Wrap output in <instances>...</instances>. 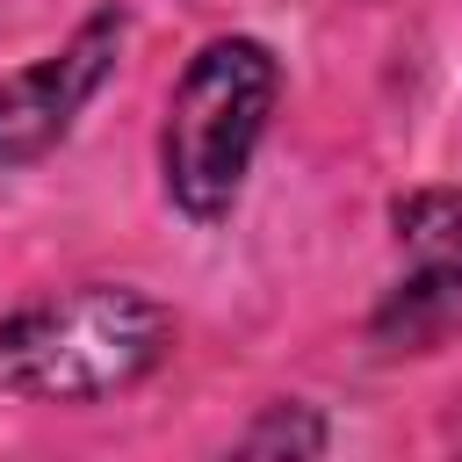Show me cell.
<instances>
[{
    "mask_svg": "<svg viewBox=\"0 0 462 462\" xmlns=\"http://www.w3.org/2000/svg\"><path fill=\"white\" fill-rule=\"evenodd\" d=\"M180 346V318L123 274L58 282L0 310V397L108 404L152 383Z\"/></svg>",
    "mask_w": 462,
    "mask_h": 462,
    "instance_id": "1",
    "label": "cell"
},
{
    "mask_svg": "<svg viewBox=\"0 0 462 462\" xmlns=\"http://www.w3.org/2000/svg\"><path fill=\"white\" fill-rule=\"evenodd\" d=\"M274 108H282L274 43H260L245 29L195 43V58L166 87V116H159V195L180 224L217 231L238 217Z\"/></svg>",
    "mask_w": 462,
    "mask_h": 462,
    "instance_id": "2",
    "label": "cell"
},
{
    "mask_svg": "<svg viewBox=\"0 0 462 462\" xmlns=\"http://www.w3.org/2000/svg\"><path fill=\"white\" fill-rule=\"evenodd\" d=\"M397 282L383 289L368 339L383 354H433L462 325V188H404L390 195Z\"/></svg>",
    "mask_w": 462,
    "mask_h": 462,
    "instance_id": "3",
    "label": "cell"
},
{
    "mask_svg": "<svg viewBox=\"0 0 462 462\" xmlns=\"http://www.w3.org/2000/svg\"><path fill=\"white\" fill-rule=\"evenodd\" d=\"M123 36H130V14L108 0L58 51L0 72V173H22L72 137V123L87 116V101L108 87V72L123 58Z\"/></svg>",
    "mask_w": 462,
    "mask_h": 462,
    "instance_id": "4",
    "label": "cell"
},
{
    "mask_svg": "<svg viewBox=\"0 0 462 462\" xmlns=\"http://www.w3.org/2000/svg\"><path fill=\"white\" fill-rule=\"evenodd\" d=\"M231 448H238V455H325V448H332V426H325L318 404L274 397V404H260V419H253Z\"/></svg>",
    "mask_w": 462,
    "mask_h": 462,
    "instance_id": "5",
    "label": "cell"
}]
</instances>
